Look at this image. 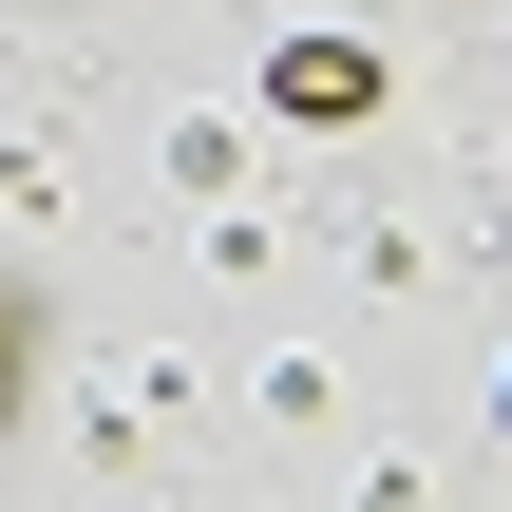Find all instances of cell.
<instances>
[{
	"mask_svg": "<svg viewBox=\"0 0 512 512\" xmlns=\"http://www.w3.org/2000/svg\"><path fill=\"white\" fill-rule=\"evenodd\" d=\"M266 95H285V114H380V57H342V38H304V57H266Z\"/></svg>",
	"mask_w": 512,
	"mask_h": 512,
	"instance_id": "6da1fadb",
	"label": "cell"
},
{
	"mask_svg": "<svg viewBox=\"0 0 512 512\" xmlns=\"http://www.w3.org/2000/svg\"><path fill=\"white\" fill-rule=\"evenodd\" d=\"M19 380H38V323H19V304H0V418H19Z\"/></svg>",
	"mask_w": 512,
	"mask_h": 512,
	"instance_id": "7a4b0ae2",
	"label": "cell"
}]
</instances>
